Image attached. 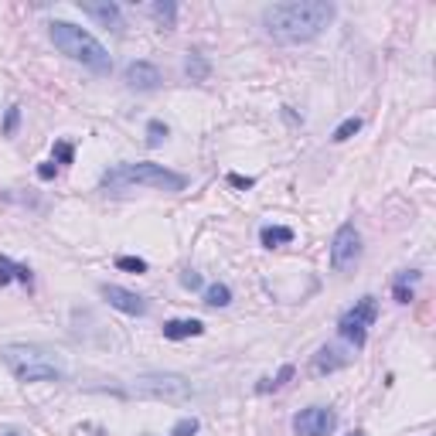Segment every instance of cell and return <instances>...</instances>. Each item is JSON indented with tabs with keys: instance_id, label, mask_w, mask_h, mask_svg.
<instances>
[{
	"instance_id": "7c38bea8",
	"label": "cell",
	"mask_w": 436,
	"mask_h": 436,
	"mask_svg": "<svg viewBox=\"0 0 436 436\" xmlns=\"http://www.w3.org/2000/svg\"><path fill=\"white\" fill-rule=\"evenodd\" d=\"M348 365V355H344L341 348H321L317 355H314V375H327V372H338Z\"/></svg>"
},
{
	"instance_id": "2e32d148",
	"label": "cell",
	"mask_w": 436,
	"mask_h": 436,
	"mask_svg": "<svg viewBox=\"0 0 436 436\" xmlns=\"http://www.w3.org/2000/svg\"><path fill=\"white\" fill-rule=\"evenodd\" d=\"M416 280H419L416 269H406V273H399V276H396V283H392V293H396L399 304H409V300H413V283H416Z\"/></svg>"
},
{
	"instance_id": "cb8c5ba5",
	"label": "cell",
	"mask_w": 436,
	"mask_h": 436,
	"mask_svg": "<svg viewBox=\"0 0 436 436\" xmlns=\"http://www.w3.org/2000/svg\"><path fill=\"white\" fill-rule=\"evenodd\" d=\"M194 433H198V419H194V416L181 419V423L171 430V436H194Z\"/></svg>"
},
{
	"instance_id": "4fadbf2b",
	"label": "cell",
	"mask_w": 436,
	"mask_h": 436,
	"mask_svg": "<svg viewBox=\"0 0 436 436\" xmlns=\"http://www.w3.org/2000/svg\"><path fill=\"white\" fill-rule=\"evenodd\" d=\"M198 334H205V324L201 321H167L164 324V338L167 341H184V338H198Z\"/></svg>"
},
{
	"instance_id": "4316f807",
	"label": "cell",
	"mask_w": 436,
	"mask_h": 436,
	"mask_svg": "<svg viewBox=\"0 0 436 436\" xmlns=\"http://www.w3.org/2000/svg\"><path fill=\"white\" fill-rule=\"evenodd\" d=\"M181 286H184V290H198V286H201V276H198V273H184V276H181Z\"/></svg>"
},
{
	"instance_id": "5bb4252c",
	"label": "cell",
	"mask_w": 436,
	"mask_h": 436,
	"mask_svg": "<svg viewBox=\"0 0 436 436\" xmlns=\"http://www.w3.org/2000/svg\"><path fill=\"white\" fill-rule=\"evenodd\" d=\"M11 280H20V283L31 286V269L28 266H14L7 256H0V286H7Z\"/></svg>"
},
{
	"instance_id": "ba28073f",
	"label": "cell",
	"mask_w": 436,
	"mask_h": 436,
	"mask_svg": "<svg viewBox=\"0 0 436 436\" xmlns=\"http://www.w3.org/2000/svg\"><path fill=\"white\" fill-rule=\"evenodd\" d=\"M293 430L300 436H331L338 430V416L324 406H310V409L293 416Z\"/></svg>"
},
{
	"instance_id": "d4e9b609",
	"label": "cell",
	"mask_w": 436,
	"mask_h": 436,
	"mask_svg": "<svg viewBox=\"0 0 436 436\" xmlns=\"http://www.w3.org/2000/svg\"><path fill=\"white\" fill-rule=\"evenodd\" d=\"M55 157H58V164H72V157H76V151H72V143H55Z\"/></svg>"
},
{
	"instance_id": "52a82bcc",
	"label": "cell",
	"mask_w": 436,
	"mask_h": 436,
	"mask_svg": "<svg viewBox=\"0 0 436 436\" xmlns=\"http://www.w3.org/2000/svg\"><path fill=\"white\" fill-rule=\"evenodd\" d=\"M358 259H361L358 232H355V225H341L338 235H334V242H331V266H334L338 273H348Z\"/></svg>"
},
{
	"instance_id": "30bf717a",
	"label": "cell",
	"mask_w": 436,
	"mask_h": 436,
	"mask_svg": "<svg viewBox=\"0 0 436 436\" xmlns=\"http://www.w3.org/2000/svg\"><path fill=\"white\" fill-rule=\"evenodd\" d=\"M126 86H130V89H140V93L157 89V86H160L157 65H151V61H133L130 69H126Z\"/></svg>"
},
{
	"instance_id": "7402d4cb",
	"label": "cell",
	"mask_w": 436,
	"mask_h": 436,
	"mask_svg": "<svg viewBox=\"0 0 436 436\" xmlns=\"http://www.w3.org/2000/svg\"><path fill=\"white\" fill-rule=\"evenodd\" d=\"M167 140V126L160 123V119H151V126H147V143L151 147H160Z\"/></svg>"
},
{
	"instance_id": "44dd1931",
	"label": "cell",
	"mask_w": 436,
	"mask_h": 436,
	"mask_svg": "<svg viewBox=\"0 0 436 436\" xmlns=\"http://www.w3.org/2000/svg\"><path fill=\"white\" fill-rule=\"evenodd\" d=\"M358 130H361V119H358V116H348V119H344L341 126L334 130V136H331V140H334V143H344L348 136H355Z\"/></svg>"
},
{
	"instance_id": "8992f818",
	"label": "cell",
	"mask_w": 436,
	"mask_h": 436,
	"mask_svg": "<svg viewBox=\"0 0 436 436\" xmlns=\"http://www.w3.org/2000/svg\"><path fill=\"white\" fill-rule=\"evenodd\" d=\"M136 396L147 399H167V402H177V399L191 396V382L184 375H143L133 385Z\"/></svg>"
},
{
	"instance_id": "f546056e",
	"label": "cell",
	"mask_w": 436,
	"mask_h": 436,
	"mask_svg": "<svg viewBox=\"0 0 436 436\" xmlns=\"http://www.w3.org/2000/svg\"><path fill=\"white\" fill-rule=\"evenodd\" d=\"M348 436H365V433H361V430H355V433H348Z\"/></svg>"
},
{
	"instance_id": "ffe728a7",
	"label": "cell",
	"mask_w": 436,
	"mask_h": 436,
	"mask_svg": "<svg viewBox=\"0 0 436 436\" xmlns=\"http://www.w3.org/2000/svg\"><path fill=\"white\" fill-rule=\"evenodd\" d=\"M290 379H293V365H283L276 379H263L259 385H256V389H259V392H269V389H283V385H286Z\"/></svg>"
},
{
	"instance_id": "603a6c76",
	"label": "cell",
	"mask_w": 436,
	"mask_h": 436,
	"mask_svg": "<svg viewBox=\"0 0 436 436\" xmlns=\"http://www.w3.org/2000/svg\"><path fill=\"white\" fill-rule=\"evenodd\" d=\"M116 266H119V269H130V273H147V263H143V259H136V256H119V259H116Z\"/></svg>"
},
{
	"instance_id": "9c48e42d",
	"label": "cell",
	"mask_w": 436,
	"mask_h": 436,
	"mask_svg": "<svg viewBox=\"0 0 436 436\" xmlns=\"http://www.w3.org/2000/svg\"><path fill=\"white\" fill-rule=\"evenodd\" d=\"M102 297L110 300V307L123 310V314H133V317L147 314V300H143V297H136V293H130V290H123V286L106 283V286H102Z\"/></svg>"
},
{
	"instance_id": "7a4b0ae2",
	"label": "cell",
	"mask_w": 436,
	"mask_h": 436,
	"mask_svg": "<svg viewBox=\"0 0 436 436\" xmlns=\"http://www.w3.org/2000/svg\"><path fill=\"white\" fill-rule=\"evenodd\" d=\"M52 41H55V48L61 52V55H69L72 61H82V65H86L89 72H95V76H110V72H113V58H110V52H106L89 31H82V28H76V24L55 20V24H52Z\"/></svg>"
},
{
	"instance_id": "6da1fadb",
	"label": "cell",
	"mask_w": 436,
	"mask_h": 436,
	"mask_svg": "<svg viewBox=\"0 0 436 436\" xmlns=\"http://www.w3.org/2000/svg\"><path fill=\"white\" fill-rule=\"evenodd\" d=\"M334 4L327 0H293V4H273L263 11L266 35L280 45H300L317 38L324 28L334 20Z\"/></svg>"
},
{
	"instance_id": "f1b7e54d",
	"label": "cell",
	"mask_w": 436,
	"mask_h": 436,
	"mask_svg": "<svg viewBox=\"0 0 436 436\" xmlns=\"http://www.w3.org/2000/svg\"><path fill=\"white\" fill-rule=\"evenodd\" d=\"M38 177L52 181V177H55V164H41V167H38Z\"/></svg>"
},
{
	"instance_id": "3957f363",
	"label": "cell",
	"mask_w": 436,
	"mask_h": 436,
	"mask_svg": "<svg viewBox=\"0 0 436 436\" xmlns=\"http://www.w3.org/2000/svg\"><path fill=\"white\" fill-rule=\"evenodd\" d=\"M133 184H143V188H157V191H184V174H174L160 164H119L113 171L102 174V188L110 191H123Z\"/></svg>"
},
{
	"instance_id": "e0dca14e",
	"label": "cell",
	"mask_w": 436,
	"mask_h": 436,
	"mask_svg": "<svg viewBox=\"0 0 436 436\" xmlns=\"http://www.w3.org/2000/svg\"><path fill=\"white\" fill-rule=\"evenodd\" d=\"M184 69H188V76L194 78V82H205V78H208V61L201 58V52H188Z\"/></svg>"
},
{
	"instance_id": "d6986e66",
	"label": "cell",
	"mask_w": 436,
	"mask_h": 436,
	"mask_svg": "<svg viewBox=\"0 0 436 436\" xmlns=\"http://www.w3.org/2000/svg\"><path fill=\"white\" fill-rule=\"evenodd\" d=\"M151 14L157 20H160V24H164V28H174V18H177V7H174L171 0H164V4H153L151 7Z\"/></svg>"
},
{
	"instance_id": "484cf974",
	"label": "cell",
	"mask_w": 436,
	"mask_h": 436,
	"mask_svg": "<svg viewBox=\"0 0 436 436\" xmlns=\"http://www.w3.org/2000/svg\"><path fill=\"white\" fill-rule=\"evenodd\" d=\"M228 184H232V188H252L256 181H252V177H242V174H228Z\"/></svg>"
},
{
	"instance_id": "ac0fdd59",
	"label": "cell",
	"mask_w": 436,
	"mask_h": 436,
	"mask_svg": "<svg viewBox=\"0 0 436 436\" xmlns=\"http://www.w3.org/2000/svg\"><path fill=\"white\" fill-rule=\"evenodd\" d=\"M205 304L208 307H228L232 304V290H228L225 283H211L208 290H205Z\"/></svg>"
},
{
	"instance_id": "83f0119b",
	"label": "cell",
	"mask_w": 436,
	"mask_h": 436,
	"mask_svg": "<svg viewBox=\"0 0 436 436\" xmlns=\"http://www.w3.org/2000/svg\"><path fill=\"white\" fill-rule=\"evenodd\" d=\"M18 119H20V110L14 106L11 113H7V123H4V133H14V126H18Z\"/></svg>"
},
{
	"instance_id": "277c9868",
	"label": "cell",
	"mask_w": 436,
	"mask_h": 436,
	"mask_svg": "<svg viewBox=\"0 0 436 436\" xmlns=\"http://www.w3.org/2000/svg\"><path fill=\"white\" fill-rule=\"evenodd\" d=\"M4 365L14 372V379L20 382H58L61 368L55 365V358L48 351H41L35 344H7L4 351Z\"/></svg>"
},
{
	"instance_id": "9a60e30c",
	"label": "cell",
	"mask_w": 436,
	"mask_h": 436,
	"mask_svg": "<svg viewBox=\"0 0 436 436\" xmlns=\"http://www.w3.org/2000/svg\"><path fill=\"white\" fill-rule=\"evenodd\" d=\"M259 242H263L266 249L286 246V242H293V228H286V225H266L263 232H259Z\"/></svg>"
},
{
	"instance_id": "8fae6325",
	"label": "cell",
	"mask_w": 436,
	"mask_h": 436,
	"mask_svg": "<svg viewBox=\"0 0 436 436\" xmlns=\"http://www.w3.org/2000/svg\"><path fill=\"white\" fill-rule=\"evenodd\" d=\"M82 11L89 14L93 20H99L102 28H110L116 35H123V14L116 4H82Z\"/></svg>"
},
{
	"instance_id": "5b68a950",
	"label": "cell",
	"mask_w": 436,
	"mask_h": 436,
	"mask_svg": "<svg viewBox=\"0 0 436 436\" xmlns=\"http://www.w3.org/2000/svg\"><path fill=\"white\" fill-rule=\"evenodd\" d=\"M375 317H379L375 297H361L358 304L338 321V334H341L344 341H351L355 348H365V341H368V327L375 324Z\"/></svg>"
}]
</instances>
